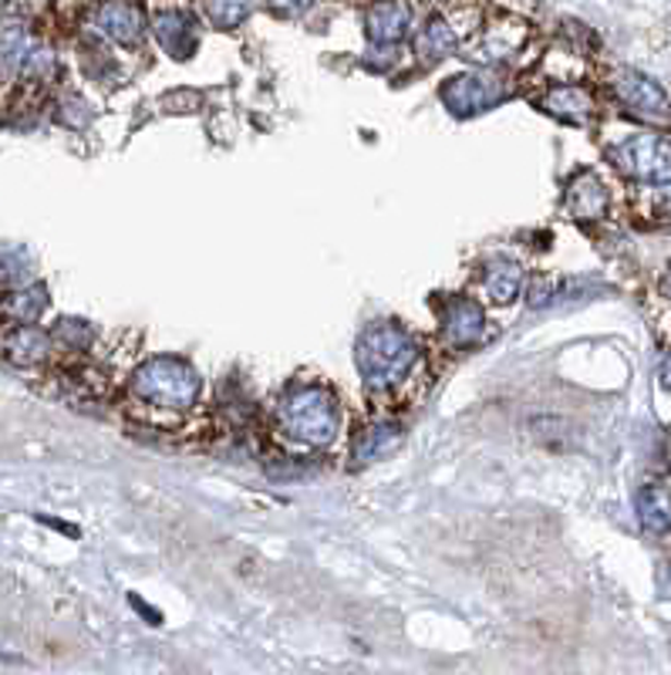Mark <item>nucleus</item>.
Returning a JSON list of instances; mask_svg holds the SVG:
<instances>
[{"label": "nucleus", "mask_w": 671, "mask_h": 675, "mask_svg": "<svg viewBox=\"0 0 671 675\" xmlns=\"http://www.w3.org/2000/svg\"><path fill=\"white\" fill-rule=\"evenodd\" d=\"M355 365L378 402H408L426 388V348L399 322H375L355 341Z\"/></svg>", "instance_id": "1"}, {"label": "nucleus", "mask_w": 671, "mask_h": 675, "mask_svg": "<svg viewBox=\"0 0 671 675\" xmlns=\"http://www.w3.org/2000/svg\"><path fill=\"white\" fill-rule=\"evenodd\" d=\"M273 433L297 449H328L338 443L344 425V406L321 378H297L284 385L270 409Z\"/></svg>", "instance_id": "2"}, {"label": "nucleus", "mask_w": 671, "mask_h": 675, "mask_svg": "<svg viewBox=\"0 0 671 675\" xmlns=\"http://www.w3.org/2000/svg\"><path fill=\"white\" fill-rule=\"evenodd\" d=\"M125 396L146 419L183 422L203 399V378L180 354H152L129 372Z\"/></svg>", "instance_id": "3"}, {"label": "nucleus", "mask_w": 671, "mask_h": 675, "mask_svg": "<svg viewBox=\"0 0 671 675\" xmlns=\"http://www.w3.org/2000/svg\"><path fill=\"white\" fill-rule=\"evenodd\" d=\"M529 48H534V27H529V21L516 14H497L476 24V31L466 38V45L459 48V55L473 61L476 68L500 71V68L523 64Z\"/></svg>", "instance_id": "4"}, {"label": "nucleus", "mask_w": 671, "mask_h": 675, "mask_svg": "<svg viewBox=\"0 0 671 675\" xmlns=\"http://www.w3.org/2000/svg\"><path fill=\"white\" fill-rule=\"evenodd\" d=\"M611 166L634 183L668 186L671 183V138L658 132H634L608 146Z\"/></svg>", "instance_id": "5"}, {"label": "nucleus", "mask_w": 671, "mask_h": 675, "mask_svg": "<svg viewBox=\"0 0 671 675\" xmlns=\"http://www.w3.org/2000/svg\"><path fill=\"white\" fill-rule=\"evenodd\" d=\"M88 31L98 45L135 51L143 48L149 34V11L143 8V0H98Z\"/></svg>", "instance_id": "6"}, {"label": "nucleus", "mask_w": 671, "mask_h": 675, "mask_svg": "<svg viewBox=\"0 0 671 675\" xmlns=\"http://www.w3.org/2000/svg\"><path fill=\"white\" fill-rule=\"evenodd\" d=\"M510 95V85L500 71L492 68H479V71H459V75L446 79L442 88H439V98L442 105L459 116V119H469V116H479V112H489L497 109V105Z\"/></svg>", "instance_id": "7"}, {"label": "nucleus", "mask_w": 671, "mask_h": 675, "mask_svg": "<svg viewBox=\"0 0 671 675\" xmlns=\"http://www.w3.org/2000/svg\"><path fill=\"white\" fill-rule=\"evenodd\" d=\"M486 304L469 294H455L439 304V341L452 354H466L489 338Z\"/></svg>", "instance_id": "8"}, {"label": "nucleus", "mask_w": 671, "mask_h": 675, "mask_svg": "<svg viewBox=\"0 0 671 675\" xmlns=\"http://www.w3.org/2000/svg\"><path fill=\"white\" fill-rule=\"evenodd\" d=\"M608 88L627 116L642 119V122H655V125L671 122V98L655 79L642 75V71H634V68L611 71Z\"/></svg>", "instance_id": "9"}, {"label": "nucleus", "mask_w": 671, "mask_h": 675, "mask_svg": "<svg viewBox=\"0 0 671 675\" xmlns=\"http://www.w3.org/2000/svg\"><path fill=\"white\" fill-rule=\"evenodd\" d=\"M479 14L473 11H436L422 21L415 34V55L422 61H442L449 55H459L466 38L476 31Z\"/></svg>", "instance_id": "10"}, {"label": "nucleus", "mask_w": 671, "mask_h": 675, "mask_svg": "<svg viewBox=\"0 0 671 675\" xmlns=\"http://www.w3.org/2000/svg\"><path fill=\"white\" fill-rule=\"evenodd\" d=\"M54 354L51 332L38 328L34 322H11L0 328V359L14 369H38Z\"/></svg>", "instance_id": "11"}, {"label": "nucleus", "mask_w": 671, "mask_h": 675, "mask_svg": "<svg viewBox=\"0 0 671 675\" xmlns=\"http://www.w3.org/2000/svg\"><path fill=\"white\" fill-rule=\"evenodd\" d=\"M529 101H534L540 112H547L550 119H560L568 125H587L597 112L594 92L584 88V85H574V82L544 85L537 95H529Z\"/></svg>", "instance_id": "12"}, {"label": "nucleus", "mask_w": 671, "mask_h": 675, "mask_svg": "<svg viewBox=\"0 0 671 675\" xmlns=\"http://www.w3.org/2000/svg\"><path fill=\"white\" fill-rule=\"evenodd\" d=\"M149 34L156 38V45L166 55H172L175 61L193 58L199 48V21L180 8H166V11L149 14Z\"/></svg>", "instance_id": "13"}, {"label": "nucleus", "mask_w": 671, "mask_h": 675, "mask_svg": "<svg viewBox=\"0 0 671 675\" xmlns=\"http://www.w3.org/2000/svg\"><path fill=\"white\" fill-rule=\"evenodd\" d=\"M415 24V8L408 0H375L365 14V34L375 48L402 45Z\"/></svg>", "instance_id": "14"}, {"label": "nucleus", "mask_w": 671, "mask_h": 675, "mask_svg": "<svg viewBox=\"0 0 671 675\" xmlns=\"http://www.w3.org/2000/svg\"><path fill=\"white\" fill-rule=\"evenodd\" d=\"M526 288V270L513 257H489L479 267V301L492 308H510Z\"/></svg>", "instance_id": "15"}, {"label": "nucleus", "mask_w": 671, "mask_h": 675, "mask_svg": "<svg viewBox=\"0 0 671 675\" xmlns=\"http://www.w3.org/2000/svg\"><path fill=\"white\" fill-rule=\"evenodd\" d=\"M563 206L577 220V224H597L608 217L611 209V193L600 183V176L594 172H577L568 183V193H563Z\"/></svg>", "instance_id": "16"}, {"label": "nucleus", "mask_w": 671, "mask_h": 675, "mask_svg": "<svg viewBox=\"0 0 671 675\" xmlns=\"http://www.w3.org/2000/svg\"><path fill=\"white\" fill-rule=\"evenodd\" d=\"M399 439H402V425L392 415L371 419L355 433V439H351V463L368 467V463H375V459H381L392 446H399Z\"/></svg>", "instance_id": "17"}, {"label": "nucleus", "mask_w": 671, "mask_h": 675, "mask_svg": "<svg viewBox=\"0 0 671 675\" xmlns=\"http://www.w3.org/2000/svg\"><path fill=\"white\" fill-rule=\"evenodd\" d=\"M634 507H638V520L645 530L651 534H668L671 530V486L655 480V483H645L634 496Z\"/></svg>", "instance_id": "18"}, {"label": "nucleus", "mask_w": 671, "mask_h": 675, "mask_svg": "<svg viewBox=\"0 0 671 675\" xmlns=\"http://www.w3.org/2000/svg\"><path fill=\"white\" fill-rule=\"evenodd\" d=\"M260 4H264V0H199V11H203L209 27L233 31V27H240L246 17H251Z\"/></svg>", "instance_id": "19"}, {"label": "nucleus", "mask_w": 671, "mask_h": 675, "mask_svg": "<svg viewBox=\"0 0 671 675\" xmlns=\"http://www.w3.org/2000/svg\"><path fill=\"white\" fill-rule=\"evenodd\" d=\"M45 304H48L45 288H24V291H14L8 298L4 311H8L11 322H34V317L45 311Z\"/></svg>", "instance_id": "20"}, {"label": "nucleus", "mask_w": 671, "mask_h": 675, "mask_svg": "<svg viewBox=\"0 0 671 675\" xmlns=\"http://www.w3.org/2000/svg\"><path fill=\"white\" fill-rule=\"evenodd\" d=\"M51 338H54V348L61 345V348H68V351H85V348L91 345V328H85V325H78V322H61V325L51 332Z\"/></svg>", "instance_id": "21"}, {"label": "nucleus", "mask_w": 671, "mask_h": 675, "mask_svg": "<svg viewBox=\"0 0 671 675\" xmlns=\"http://www.w3.org/2000/svg\"><path fill=\"white\" fill-rule=\"evenodd\" d=\"M264 4H267L277 17H301L304 11H310L314 0H264Z\"/></svg>", "instance_id": "22"}, {"label": "nucleus", "mask_w": 671, "mask_h": 675, "mask_svg": "<svg viewBox=\"0 0 671 675\" xmlns=\"http://www.w3.org/2000/svg\"><path fill=\"white\" fill-rule=\"evenodd\" d=\"M661 385H664V388H671V354H668L664 365H661Z\"/></svg>", "instance_id": "23"}, {"label": "nucleus", "mask_w": 671, "mask_h": 675, "mask_svg": "<svg viewBox=\"0 0 671 675\" xmlns=\"http://www.w3.org/2000/svg\"><path fill=\"white\" fill-rule=\"evenodd\" d=\"M664 298H668V301H671V274H668V277H664Z\"/></svg>", "instance_id": "24"}, {"label": "nucleus", "mask_w": 671, "mask_h": 675, "mask_svg": "<svg viewBox=\"0 0 671 675\" xmlns=\"http://www.w3.org/2000/svg\"><path fill=\"white\" fill-rule=\"evenodd\" d=\"M0 79H4V75H0Z\"/></svg>", "instance_id": "25"}]
</instances>
